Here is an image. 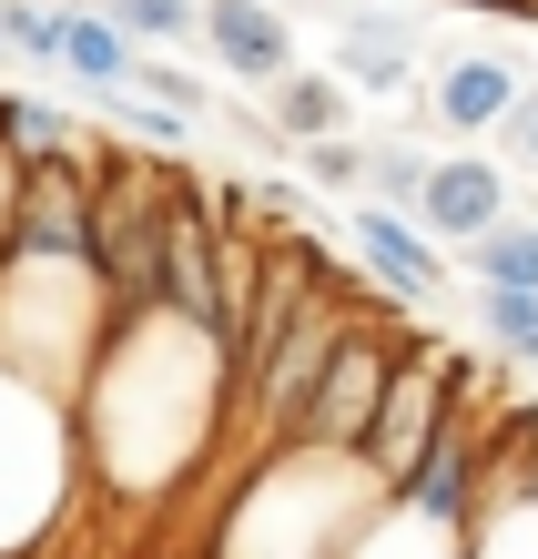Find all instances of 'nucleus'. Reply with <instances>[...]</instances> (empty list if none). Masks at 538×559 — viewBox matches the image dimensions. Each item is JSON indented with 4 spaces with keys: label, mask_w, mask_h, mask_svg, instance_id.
<instances>
[{
    "label": "nucleus",
    "mask_w": 538,
    "mask_h": 559,
    "mask_svg": "<svg viewBox=\"0 0 538 559\" xmlns=\"http://www.w3.org/2000/svg\"><path fill=\"white\" fill-rule=\"evenodd\" d=\"M234 417V377H224V336L174 316L163 295L112 306L103 346L72 386V427H82V478L112 499H163L204 468V448Z\"/></svg>",
    "instance_id": "nucleus-1"
},
{
    "label": "nucleus",
    "mask_w": 538,
    "mask_h": 559,
    "mask_svg": "<svg viewBox=\"0 0 538 559\" xmlns=\"http://www.w3.org/2000/svg\"><path fill=\"white\" fill-rule=\"evenodd\" d=\"M376 509H386V488L366 478L356 448L285 438V448H254V478L234 488L214 559H335Z\"/></svg>",
    "instance_id": "nucleus-2"
},
{
    "label": "nucleus",
    "mask_w": 538,
    "mask_h": 559,
    "mask_svg": "<svg viewBox=\"0 0 538 559\" xmlns=\"http://www.w3.org/2000/svg\"><path fill=\"white\" fill-rule=\"evenodd\" d=\"M103 325H112V295L92 275V254H0V367L72 397Z\"/></svg>",
    "instance_id": "nucleus-3"
},
{
    "label": "nucleus",
    "mask_w": 538,
    "mask_h": 559,
    "mask_svg": "<svg viewBox=\"0 0 538 559\" xmlns=\"http://www.w3.org/2000/svg\"><path fill=\"white\" fill-rule=\"evenodd\" d=\"M82 499V427L72 397L0 367V559H31Z\"/></svg>",
    "instance_id": "nucleus-4"
},
{
    "label": "nucleus",
    "mask_w": 538,
    "mask_h": 559,
    "mask_svg": "<svg viewBox=\"0 0 538 559\" xmlns=\"http://www.w3.org/2000/svg\"><path fill=\"white\" fill-rule=\"evenodd\" d=\"M457 367L467 356H447V346H396L386 397H376V417H366V438H356V457H366L376 488H396L417 468V448L437 438V417H447V397H457Z\"/></svg>",
    "instance_id": "nucleus-5"
},
{
    "label": "nucleus",
    "mask_w": 538,
    "mask_h": 559,
    "mask_svg": "<svg viewBox=\"0 0 538 559\" xmlns=\"http://www.w3.org/2000/svg\"><path fill=\"white\" fill-rule=\"evenodd\" d=\"M396 346H407V336H386L376 316H346V336H335V356L315 367V386H306V407H295L285 438H306V448H356L366 417H376V397H386Z\"/></svg>",
    "instance_id": "nucleus-6"
},
{
    "label": "nucleus",
    "mask_w": 538,
    "mask_h": 559,
    "mask_svg": "<svg viewBox=\"0 0 538 559\" xmlns=\"http://www.w3.org/2000/svg\"><path fill=\"white\" fill-rule=\"evenodd\" d=\"M11 254H92V153H41L21 163V224Z\"/></svg>",
    "instance_id": "nucleus-7"
},
{
    "label": "nucleus",
    "mask_w": 538,
    "mask_h": 559,
    "mask_svg": "<svg viewBox=\"0 0 538 559\" xmlns=\"http://www.w3.org/2000/svg\"><path fill=\"white\" fill-rule=\"evenodd\" d=\"M193 41H204V61L214 72H234V82H275V72H295V21H285V0H204L193 11Z\"/></svg>",
    "instance_id": "nucleus-8"
},
{
    "label": "nucleus",
    "mask_w": 538,
    "mask_h": 559,
    "mask_svg": "<svg viewBox=\"0 0 538 559\" xmlns=\"http://www.w3.org/2000/svg\"><path fill=\"white\" fill-rule=\"evenodd\" d=\"M437 245H467V235H488L498 214H509V163H488V153H447V163H427V183H417V204H407Z\"/></svg>",
    "instance_id": "nucleus-9"
},
{
    "label": "nucleus",
    "mask_w": 538,
    "mask_h": 559,
    "mask_svg": "<svg viewBox=\"0 0 538 559\" xmlns=\"http://www.w3.org/2000/svg\"><path fill=\"white\" fill-rule=\"evenodd\" d=\"M356 254H366V275H376L386 295H407V306H427V295H447V254H437V235L417 214H396V204H356Z\"/></svg>",
    "instance_id": "nucleus-10"
},
{
    "label": "nucleus",
    "mask_w": 538,
    "mask_h": 559,
    "mask_svg": "<svg viewBox=\"0 0 538 559\" xmlns=\"http://www.w3.org/2000/svg\"><path fill=\"white\" fill-rule=\"evenodd\" d=\"M518 61L509 51H457V61H437V82H427V122L437 133H457V143H478V133H498V112L518 103Z\"/></svg>",
    "instance_id": "nucleus-11"
},
{
    "label": "nucleus",
    "mask_w": 538,
    "mask_h": 559,
    "mask_svg": "<svg viewBox=\"0 0 538 559\" xmlns=\"http://www.w3.org/2000/svg\"><path fill=\"white\" fill-rule=\"evenodd\" d=\"M417 31L407 11H346L335 21V82L346 92H407L417 82Z\"/></svg>",
    "instance_id": "nucleus-12"
},
{
    "label": "nucleus",
    "mask_w": 538,
    "mask_h": 559,
    "mask_svg": "<svg viewBox=\"0 0 538 559\" xmlns=\"http://www.w3.org/2000/svg\"><path fill=\"white\" fill-rule=\"evenodd\" d=\"M346 112H356V92L335 82V72H275L264 82V122H275V143H315V133H346Z\"/></svg>",
    "instance_id": "nucleus-13"
},
{
    "label": "nucleus",
    "mask_w": 538,
    "mask_h": 559,
    "mask_svg": "<svg viewBox=\"0 0 538 559\" xmlns=\"http://www.w3.org/2000/svg\"><path fill=\"white\" fill-rule=\"evenodd\" d=\"M61 72H72L82 92H112L132 82V41L112 11H92V0H61Z\"/></svg>",
    "instance_id": "nucleus-14"
},
{
    "label": "nucleus",
    "mask_w": 538,
    "mask_h": 559,
    "mask_svg": "<svg viewBox=\"0 0 538 559\" xmlns=\"http://www.w3.org/2000/svg\"><path fill=\"white\" fill-rule=\"evenodd\" d=\"M335 559H467V530H437V519H417V509H376L366 530L335 549Z\"/></svg>",
    "instance_id": "nucleus-15"
},
{
    "label": "nucleus",
    "mask_w": 538,
    "mask_h": 559,
    "mask_svg": "<svg viewBox=\"0 0 538 559\" xmlns=\"http://www.w3.org/2000/svg\"><path fill=\"white\" fill-rule=\"evenodd\" d=\"M457 254H467V275H478V285H528L538 295V214H498L488 235H467Z\"/></svg>",
    "instance_id": "nucleus-16"
},
{
    "label": "nucleus",
    "mask_w": 538,
    "mask_h": 559,
    "mask_svg": "<svg viewBox=\"0 0 538 559\" xmlns=\"http://www.w3.org/2000/svg\"><path fill=\"white\" fill-rule=\"evenodd\" d=\"M72 143H82V122L61 103H41V92H0V153H11V163H41V153H72Z\"/></svg>",
    "instance_id": "nucleus-17"
},
{
    "label": "nucleus",
    "mask_w": 538,
    "mask_h": 559,
    "mask_svg": "<svg viewBox=\"0 0 538 559\" xmlns=\"http://www.w3.org/2000/svg\"><path fill=\"white\" fill-rule=\"evenodd\" d=\"M92 112H103V122H122V133H132V143H153V153H183V143H193V112L153 103V92H132V82L92 92Z\"/></svg>",
    "instance_id": "nucleus-18"
},
{
    "label": "nucleus",
    "mask_w": 538,
    "mask_h": 559,
    "mask_svg": "<svg viewBox=\"0 0 538 559\" xmlns=\"http://www.w3.org/2000/svg\"><path fill=\"white\" fill-rule=\"evenodd\" d=\"M478 325H488L498 356L538 367V295H528V285H478Z\"/></svg>",
    "instance_id": "nucleus-19"
},
{
    "label": "nucleus",
    "mask_w": 538,
    "mask_h": 559,
    "mask_svg": "<svg viewBox=\"0 0 538 559\" xmlns=\"http://www.w3.org/2000/svg\"><path fill=\"white\" fill-rule=\"evenodd\" d=\"M0 51H21L31 72H61V0H0Z\"/></svg>",
    "instance_id": "nucleus-20"
},
{
    "label": "nucleus",
    "mask_w": 538,
    "mask_h": 559,
    "mask_svg": "<svg viewBox=\"0 0 538 559\" xmlns=\"http://www.w3.org/2000/svg\"><path fill=\"white\" fill-rule=\"evenodd\" d=\"M467 559H538V509H518V499L488 488V509L467 519Z\"/></svg>",
    "instance_id": "nucleus-21"
},
{
    "label": "nucleus",
    "mask_w": 538,
    "mask_h": 559,
    "mask_svg": "<svg viewBox=\"0 0 538 559\" xmlns=\"http://www.w3.org/2000/svg\"><path fill=\"white\" fill-rule=\"evenodd\" d=\"M92 11H112L132 51H163V41H193V11L204 0H92Z\"/></svg>",
    "instance_id": "nucleus-22"
},
{
    "label": "nucleus",
    "mask_w": 538,
    "mask_h": 559,
    "mask_svg": "<svg viewBox=\"0 0 538 559\" xmlns=\"http://www.w3.org/2000/svg\"><path fill=\"white\" fill-rule=\"evenodd\" d=\"M295 163H306V183H315V193H366V143H356V133H315V143H295Z\"/></svg>",
    "instance_id": "nucleus-23"
},
{
    "label": "nucleus",
    "mask_w": 538,
    "mask_h": 559,
    "mask_svg": "<svg viewBox=\"0 0 538 559\" xmlns=\"http://www.w3.org/2000/svg\"><path fill=\"white\" fill-rule=\"evenodd\" d=\"M417 183H427V153H417V143H366V193H376V204L407 214Z\"/></svg>",
    "instance_id": "nucleus-24"
},
{
    "label": "nucleus",
    "mask_w": 538,
    "mask_h": 559,
    "mask_svg": "<svg viewBox=\"0 0 538 559\" xmlns=\"http://www.w3.org/2000/svg\"><path fill=\"white\" fill-rule=\"evenodd\" d=\"M132 92H153V103H174V112H193V122H204V103H214V92L193 82V72H174L163 51H132Z\"/></svg>",
    "instance_id": "nucleus-25"
},
{
    "label": "nucleus",
    "mask_w": 538,
    "mask_h": 559,
    "mask_svg": "<svg viewBox=\"0 0 538 559\" xmlns=\"http://www.w3.org/2000/svg\"><path fill=\"white\" fill-rule=\"evenodd\" d=\"M498 163H538V82H518V103L509 112H498Z\"/></svg>",
    "instance_id": "nucleus-26"
},
{
    "label": "nucleus",
    "mask_w": 538,
    "mask_h": 559,
    "mask_svg": "<svg viewBox=\"0 0 538 559\" xmlns=\"http://www.w3.org/2000/svg\"><path fill=\"white\" fill-rule=\"evenodd\" d=\"M11 224H21V163L0 153V254H11Z\"/></svg>",
    "instance_id": "nucleus-27"
}]
</instances>
